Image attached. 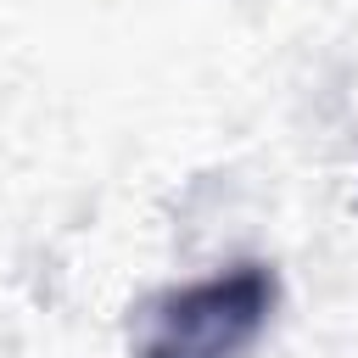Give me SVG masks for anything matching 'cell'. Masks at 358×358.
I'll list each match as a JSON object with an SVG mask.
<instances>
[{
	"label": "cell",
	"instance_id": "cell-1",
	"mask_svg": "<svg viewBox=\"0 0 358 358\" xmlns=\"http://www.w3.org/2000/svg\"><path fill=\"white\" fill-rule=\"evenodd\" d=\"M280 280L268 263H229L151 308L140 358H246L268 330Z\"/></svg>",
	"mask_w": 358,
	"mask_h": 358
}]
</instances>
